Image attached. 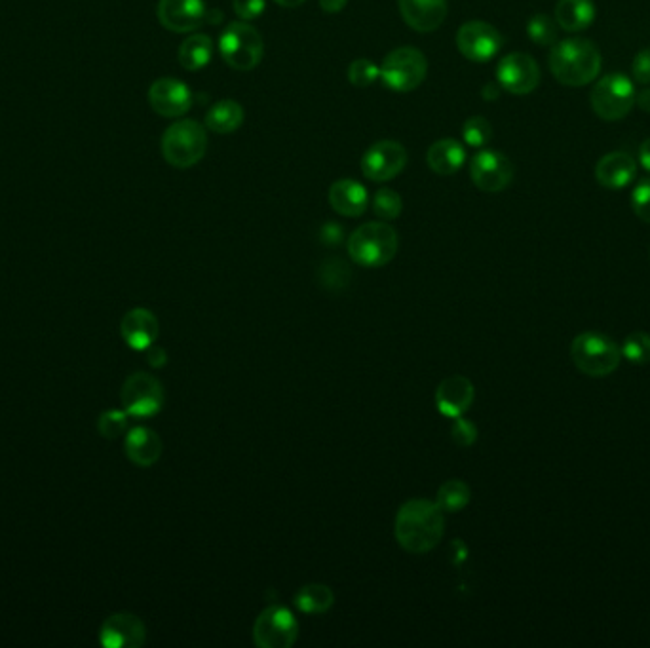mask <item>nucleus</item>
<instances>
[{
  "label": "nucleus",
  "instance_id": "f257e3e1",
  "mask_svg": "<svg viewBox=\"0 0 650 648\" xmlns=\"http://www.w3.org/2000/svg\"><path fill=\"white\" fill-rule=\"evenodd\" d=\"M396 540L405 552L428 553L440 544L445 512L432 500H407L396 515Z\"/></svg>",
  "mask_w": 650,
  "mask_h": 648
},
{
  "label": "nucleus",
  "instance_id": "f03ea898",
  "mask_svg": "<svg viewBox=\"0 0 650 648\" xmlns=\"http://www.w3.org/2000/svg\"><path fill=\"white\" fill-rule=\"evenodd\" d=\"M548 63L559 84L569 88H582L599 77L603 58L595 42L576 37L555 42Z\"/></svg>",
  "mask_w": 650,
  "mask_h": 648
},
{
  "label": "nucleus",
  "instance_id": "7ed1b4c3",
  "mask_svg": "<svg viewBox=\"0 0 650 648\" xmlns=\"http://www.w3.org/2000/svg\"><path fill=\"white\" fill-rule=\"evenodd\" d=\"M400 246V238L388 223H365L348 238V253L356 265L381 268L388 265Z\"/></svg>",
  "mask_w": 650,
  "mask_h": 648
},
{
  "label": "nucleus",
  "instance_id": "20e7f679",
  "mask_svg": "<svg viewBox=\"0 0 650 648\" xmlns=\"http://www.w3.org/2000/svg\"><path fill=\"white\" fill-rule=\"evenodd\" d=\"M208 151V135L196 120H179L162 135V154L177 170L196 166Z\"/></svg>",
  "mask_w": 650,
  "mask_h": 648
},
{
  "label": "nucleus",
  "instance_id": "39448f33",
  "mask_svg": "<svg viewBox=\"0 0 650 648\" xmlns=\"http://www.w3.org/2000/svg\"><path fill=\"white\" fill-rule=\"evenodd\" d=\"M574 365L588 377H609L622 362V348L611 337L582 333L571 344Z\"/></svg>",
  "mask_w": 650,
  "mask_h": 648
},
{
  "label": "nucleus",
  "instance_id": "423d86ee",
  "mask_svg": "<svg viewBox=\"0 0 650 648\" xmlns=\"http://www.w3.org/2000/svg\"><path fill=\"white\" fill-rule=\"evenodd\" d=\"M219 52L232 69L251 71L265 56V42L255 27L246 21H234L221 35Z\"/></svg>",
  "mask_w": 650,
  "mask_h": 648
},
{
  "label": "nucleus",
  "instance_id": "0eeeda50",
  "mask_svg": "<svg viewBox=\"0 0 650 648\" xmlns=\"http://www.w3.org/2000/svg\"><path fill=\"white\" fill-rule=\"evenodd\" d=\"M635 99L637 92L633 80L622 73H611L597 80V84L593 86L590 103L593 113L601 120L616 122L630 115Z\"/></svg>",
  "mask_w": 650,
  "mask_h": 648
},
{
  "label": "nucleus",
  "instance_id": "6e6552de",
  "mask_svg": "<svg viewBox=\"0 0 650 648\" xmlns=\"http://www.w3.org/2000/svg\"><path fill=\"white\" fill-rule=\"evenodd\" d=\"M428 73V61L421 50L402 46L392 50L381 65V80L398 94L413 92L421 86Z\"/></svg>",
  "mask_w": 650,
  "mask_h": 648
},
{
  "label": "nucleus",
  "instance_id": "1a4fd4ad",
  "mask_svg": "<svg viewBox=\"0 0 650 648\" xmlns=\"http://www.w3.org/2000/svg\"><path fill=\"white\" fill-rule=\"evenodd\" d=\"M299 637V622L282 605H270L253 624V641L261 648H289Z\"/></svg>",
  "mask_w": 650,
  "mask_h": 648
},
{
  "label": "nucleus",
  "instance_id": "9d476101",
  "mask_svg": "<svg viewBox=\"0 0 650 648\" xmlns=\"http://www.w3.org/2000/svg\"><path fill=\"white\" fill-rule=\"evenodd\" d=\"M120 400L130 417L149 419L164 405V386L149 373H134L124 382Z\"/></svg>",
  "mask_w": 650,
  "mask_h": 648
},
{
  "label": "nucleus",
  "instance_id": "9b49d317",
  "mask_svg": "<svg viewBox=\"0 0 650 648\" xmlns=\"http://www.w3.org/2000/svg\"><path fill=\"white\" fill-rule=\"evenodd\" d=\"M504 44L497 27L485 21H468L457 33L460 54L474 63H487L497 56Z\"/></svg>",
  "mask_w": 650,
  "mask_h": 648
},
{
  "label": "nucleus",
  "instance_id": "f8f14e48",
  "mask_svg": "<svg viewBox=\"0 0 650 648\" xmlns=\"http://www.w3.org/2000/svg\"><path fill=\"white\" fill-rule=\"evenodd\" d=\"M407 166V151L402 143L383 139L371 145L362 158V173L369 181L384 183L394 179Z\"/></svg>",
  "mask_w": 650,
  "mask_h": 648
},
{
  "label": "nucleus",
  "instance_id": "ddd939ff",
  "mask_svg": "<svg viewBox=\"0 0 650 648\" xmlns=\"http://www.w3.org/2000/svg\"><path fill=\"white\" fill-rule=\"evenodd\" d=\"M498 84L514 96H527L540 84V67L529 54H508L497 67Z\"/></svg>",
  "mask_w": 650,
  "mask_h": 648
},
{
  "label": "nucleus",
  "instance_id": "4468645a",
  "mask_svg": "<svg viewBox=\"0 0 650 648\" xmlns=\"http://www.w3.org/2000/svg\"><path fill=\"white\" fill-rule=\"evenodd\" d=\"M470 177L479 191L500 192L510 187L514 166L498 151H481L470 162Z\"/></svg>",
  "mask_w": 650,
  "mask_h": 648
},
{
  "label": "nucleus",
  "instance_id": "2eb2a0df",
  "mask_svg": "<svg viewBox=\"0 0 650 648\" xmlns=\"http://www.w3.org/2000/svg\"><path fill=\"white\" fill-rule=\"evenodd\" d=\"M156 16L172 33H192L208 21V8L204 0H160Z\"/></svg>",
  "mask_w": 650,
  "mask_h": 648
},
{
  "label": "nucleus",
  "instance_id": "dca6fc26",
  "mask_svg": "<svg viewBox=\"0 0 650 648\" xmlns=\"http://www.w3.org/2000/svg\"><path fill=\"white\" fill-rule=\"evenodd\" d=\"M147 639L143 620L130 612H116L99 629V643L107 648H139Z\"/></svg>",
  "mask_w": 650,
  "mask_h": 648
},
{
  "label": "nucleus",
  "instance_id": "f3484780",
  "mask_svg": "<svg viewBox=\"0 0 650 648\" xmlns=\"http://www.w3.org/2000/svg\"><path fill=\"white\" fill-rule=\"evenodd\" d=\"M149 103L156 115L164 118L183 116L191 109V88L177 78H158L149 88Z\"/></svg>",
  "mask_w": 650,
  "mask_h": 648
},
{
  "label": "nucleus",
  "instance_id": "a211bd4d",
  "mask_svg": "<svg viewBox=\"0 0 650 648\" xmlns=\"http://www.w3.org/2000/svg\"><path fill=\"white\" fill-rule=\"evenodd\" d=\"M476 390L470 379L462 375H453L441 381L438 390H436V405L440 409L441 415L449 419L462 417L474 403Z\"/></svg>",
  "mask_w": 650,
  "mask_h": 648
},
{
  "label": "nucleus",
  "instance_id": "6ab92c4d",
  "mask_svg": "<svg viewBox=\"0 0 650 648\" xmlns=\"http://www.w3.org/2000/svg\"><path fill=\"white\" fill-rule=\"evenodd\" d=\"M160 333V324L151 310L147 308H134L126 312L120 322V335L126 344L134 350H147L153 346Z\"/></svg>",
  "mask_w": 650,
  "mask_h": 648
},
{
  "label": "nucleus",
  "instance_id": "aec40b11",
  "mask_svg": "<svg viewBox=\"0 0 650 648\" xmlns=\"http://www.w3.org/2000/svg\"><path fill=\"white\" fill-rule=\"evenodd\" d=\"M402 18L419 33H432L447 18V0H398Z\"/></svg>",
  "mask_w": 650,
  "mask_h": 648
},
{
  "label": "nucleus",
  "instance_id": "412c9836",
  "mask_svg": "<svg viewBox=\"0 0 650 648\" xmlns=\"http://www.w3.org/2000/svg\"><path fill=\"white\" fill-rule=\"evenodd\" d=\"M637 175V162L630 154L614 153L605 154L595 166V179L601 187L620 191L633 183Z\"/></svg>",
  "mask_w": 650,
  "mask_h": 648
},
{
  "label": "nucleus",
  "instance_id": "4be33fe9",
  "mask_svg": "<svg viewBox=\"0 0 650 648\" xmlns=\"http://www.w3.org/2000/svg\"><path fill=\"white\" fill-rule=\"evenodd\" d=\"M329 204L345 217H360L369 208V194L362 183L354 179H341L329 189Z\"/></svg>",
  "mask_w": 650,
  "mask_h": 648
},
{
  "label": "nucleus",
  "instance_id": "5701e85b",
  "mask_svg": "<svg viewBox=\"0 0 650 648\" xmlns=\"http://www.w3.org/2000/svg\"><path fill=\"white\" fill-rule=\"evenodd\" d=\"M124 449L126 457L130 458L135 466L151 468L162 455V439L147 426H135L126 436Z\"/></svg>",
  "mask_w": 650,
  "mask_h": 648
},
{
  "label": "nucleus",
  "instance_id": "b1692460",
  "mask_svg": "<svg viewBox=\"0 0 650 648\" xmlns=\"http://www.w3.org/2000/svg\"><path fill=\"white\" fill-rule=\"evenodd\" d=\"M428 168L438 175H453L459 172L466 162V151L457 139H440L426 154Z\"/></svg>",
  "mask_w": 650,
  "mask_h": 648
},
{
  "label": "nucleus",
  "instance_id": "393cba45",
  "mask_svg": "<svg viewBox=\"0 0 650 648\" xmlns=\"http://www.w3.org/2000/svg\"><path fill=\"white\" fill-rule=\"evenodd\" d=\"M595 20L593 0H559L555 6V21L567 33L586 31Z\"/></svg>",
  "mask_w": 650,
  "mask_h": 648
},
{
  "label": "nucleus",
  "instance_id": "a878e982",
  "mask_svg": "<svg viewBox=\"0 0 650 648\" xmlns=\"http://www.w3.org/2000/svg\"><path fill=\"white\" fill-rule=\"evenodd\" d=\"M244 109L232 99L215 103L206 115V128L215 134L227 135L236 132L244 124Z\"/></svg>",
  "mask_w": 650,
  "mask_h": 648
},
{
  "label": "nucleus",
  "instance_id": "bb28decb",
  "mask_svg": "<svg viewBox=\"0 0 650 648\" xmlns=\"http://www.w3.org/2000/svg\"><path fill=\"white\" fill-rule=\"evenodd\" d=\"M211 56H213V42L208 35L196 33L185 40L179 48V63L187 71H200L210 65Z\"/></svg>",
  "mask_w": 650,
  "mask_h": 648
},
{
  "label": "nucleus",
  "instance_id": "cd10ccee",
  "mask_svg": "<svg viewBox=\"0 0 650 648\" xmlns=\"http://www.w3.org/2000/svg\"><path fill=\"white\" fill-rule=\"evenodd\" d=\"M335 595L325 584H306L295 593V607L306 614H322L333 607Z\"/></svg>",
  "mask_w": 650,
  "mask_h": 648
},
{
  "label": "nucleus",
  "instance_id": "c85d7f7f",
  "mask_svg": "<svg viewBox=\"0 0 650 648\" xmlns=\"http://www.w3.org/2000/svg\"><path fill=\"white\" fill-rule=\"evenodd\" d=\"M470 498V487L462 479H449L441 485L436 504L445 514H457L468 506Z\"/></svg>",
  "mask_w": 650,
  "mask_h": 648
},
{
  "label": "nucleus",
  "instance_id": "c756f323",
  "mask_svg": "<svg viewBox=\"0 0 650 648\" xmlns=\"http://www.w3.org/2000/svg\"><path fill=\"white\" fill-rule=\"evenodd\" d=\"M318 276H320V284L325 289H329V291H343L350 284L352 272H350V267L346 265L343 259L331 257V259H327V261L322 263Z\"/></svg>",
  "mask_w": 650,
  "mask_h": 648
},
{
  "label": "nucleus",
  "instance_id": "7c9ffc66",
  "mask_svg": "<svg viewBox=\"0 0 650 648\" xmlns=\"http://www.w3.org/2000/svg\"><path fill=\"white\" fill-rule=\"evenodd\" d=\"M527 35L538 46H554L557 42V21L546 14H536L527 21Z\"/></svg>",
  "mask_w": 650,
  "mask_h": 648
},
{
  "label": "nucleus",
  "instance_id": "2f4dec72",
  "mask_svg": "<svg viewBox=\"0 0 650 648\" xmlns=\"http://www.w3.org/2000/svg\"><path fill=\"white\" fill-rule=\"evenodd\" d=\"M403 202L402 196L392 189H381L375 192L373 196V211L377 217L384 221L398 219L402 215Z\"/></svg>",
  "mask_w": 650,
  "mask_h": 648
},
{
  "label": "nucleus",
  "instance_id": "473e14b6",
  "mask_svg": "<svg viewBox=\"0 0 650 648\" xmlns=\"http://www.w3.org/2000/svg\"><path fill=\"white\" fill-rule=\"evenodd\" d=\"M622 356L631 363L645 365L650 363V335L645 331H635L622 344Z\"/></svg>",
  "mask_w": 650,
  "mask_h": 648
},
{
  "label": "nucleus",
  "instance_id": "72a5a7b5",
  "mask_svg": "<svg viewBox=\"0 0 650 648\" xmlns=\"http://www.w3.org/2000/svg\"><path fill=\"white\" fill-rule=\"evenodd\" d=\"M462 137H464L466 145L479 149V147H485L491 141L493 128H491V124H489L487 118H483V116H472L462 126Z\"/></svg>",
  "mask_w": 650,
  "mask_h": 648
},
{
  "label": "nucleus",
  "instance_id": "f704fd0d",
  "mask_svg": "<svg viewBox=\"0 0 650 648\" xmlns=\"http://www.w3.org/2000/svg\"><path fill=\"white\" fill-rule=\"evenodd\" d=\"M381 78V67L369 59H356L348 67V80L356 88H367Z\"/></svg>",
  "mask_w": 650,
  "mask_h": 648
},
{
  "label": "nucleus",
  "instance_id": "c9c22d12",
  "mask_svg": "<svg viewBox=\"0 0 650 648\" xmlns=\"http://www.w3.org/2000/svg\"><path fill=\"white\" fill-rule=\"evenodd\" d=\"M128 424H130V415L126 411L113 409V411H107V413H103L99 417L97 430H99V434L103 438L116 439L120 438L128 430Z\"/></svg>",
  "mask_w": 650,
  "mask_h": 648
},
{
  "label": "nucleus",
  "instance_id": "e433bc0d",
  "mask_svg": "<svg viewBox=\"0 0 650 648\" xmlns=\"http://www.w3.org/2000/svg\"><path fill=\"white\" fill-rule=\"evenodd\" d=\"M633 213L650 225V179H643L631 192Z\"/></svg>",
  "mask_w": 650,
  "mask_h": 648
},
{
  "label": "nucleus",
  "instance_id": "4c0bfd02",
  "mask_svg": "<svg viewBox=\"0 0 650 648\" xmlns=\"http://www.w3.org/2000/svg\"><path fill=\"white\" fill-rule=\"evenodd\" d=\"M455 424H453V441L459 445V447H468L472 445L476 438H478V428L470 422V420L464 419V417H457Z\"/></svg>",
  "mask_w": 650,
  "mask_h": 648
},
{
  "label": "nucleus",
  "instance_id": "58836bf2",
  "mask_svg": "<svg viewBox=\"0 0 650 648\" xmlns=\"http://www.w3.org/2000/svg\"><path fill=\"white\" fill-rule=\"evenodd\" d=\"M232 8L240 20H257L265 12L267 2L265 0H234Z\"/></svg>",
  "mask_w": 650,
  "mask_h": 648
},
{
  "label": "nucleus",
  "instance_id": "ea45409f",
  "mask_svg": "<svg viewBox=\"0 0 650 648\" xmlns=\"http://www.w3.org/2000/svg\"><path fill=\"white\" fill-rule=\"evenodd\" d=\"M631 73H633V80H635L637 84H643V86L650 84V48H643V50L633 58Z\"/></svg>",
  "mask_w": 650,
  "mask_h": 648
},
{
  "label": "nucleus",
  "instance_id": "a19ab883",
  "mask_svg": "<svg viewBox=\"0 0 650 648\" xmlns=\"http://www.w3.org/2000/svg\"><path fill=\"white\" fill-rule=\"evenodd\" d=\"M322 238L327 246H337L343 240V229L335 223H327L322 229Z\"/></svg>",
  "mask_w": 650,
  "mask_h": 648
},
{
  "label": "nucleus",
  "instance_id": "79ce46f5",
  "mask_svg": "<svg viewBox=\"0 0 650 648\" xmlns=\"http://www.w3.org/2000/svg\"><path fill=\"white\" fill-rule=\"evenodd\" d=\"M145 352H147V362L151 363L153 367H162V365H166V362H168V356H166L164 348H160L156 344L149 346Z\"/></svg>",
  "mask_w": 650,
  "mask_h": 648
},
{
  "label": "nucleus",
  "instance_id": "37998d69",
  "mask_svg": "<svg viewBox=\"0 0 650 648\" xmlns=\"http://www.w3.org/2000/svg\"><path fill=\"white\" fill-rule=\"evenodd\" d=\"M348 0H320V8L327 14H337L346 6Z\"/></svg>",
  "mask_w": 650,
  "mask_h": 648
},
{
  "label": "nucleus",
  "instance_id": "c03bdc74",
  "mask_svg": "<svg viewBox=\"0 0 650 648\" xmlns=\"http://www.w3.org/2000/svg\"><path fill=\"white\" fill-rule=\"evenodd\" d=\"M639 162L650 173V137H647L639 147Z\"/></svg>",
  "mask_w": 650,
  "mask_h": 648
},
{
  "label": "nucleus",
  "instance_id": "a18cd8bd",
  "mask_svg": "<svg viewBox=\"0 0 650 648\" xmlns=\"http://www.w3.org/2000/svg\"><path fill=\"white\" fill-rule=\"evenodd\" d=\"M635 103L639 105V109H641L643 113H649L650 115V88H645V90L637 92Z\"/></svg>",
  "mask_w": 650,
  "mask_h": 648
},
{
  "label": "nucleus",
  "instance_id": "49530a36",
  "mask_svg": "<svg viewBox=\"0 0 650 648\" xmlns=\"http://www.w3.org/2000/svg\"><path fill=\"white\" fill-rule=\"evenodd\" d=\"M498 92H500V90H498L495 84H487L485 90H483V97H485V99H497Z\"/></svg>",
  "mask_w": 650,
  "mask_h": 648
},
{
  "label": "nucleus",
  "instance_id": "de8ad7c7",
  "mask_svg": "<svg viewBox=\"0 0 650 648\" xmlns=\"http://www.w3.org/2000/svg\"><path fill=\"white\" fill-rule=\"evenodd\" d=\"M274 2L280 4V6H284V8H297V6H301L306 0H274Z\"/></svg>",
  "mask_w": 650,
  "mask_h": 648
}]
</instances>
